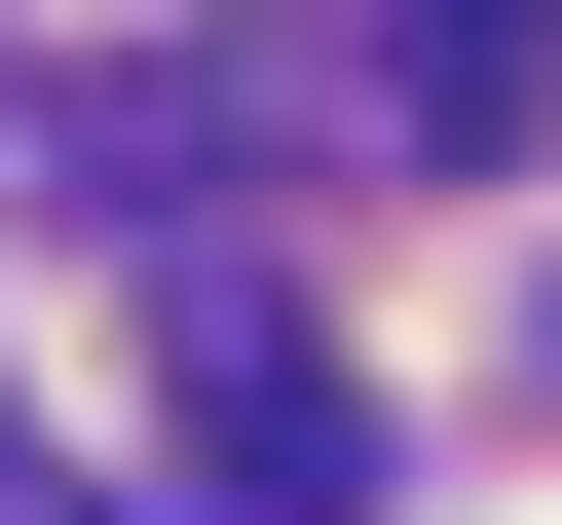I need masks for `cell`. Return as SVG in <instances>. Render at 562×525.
Instances as JSON below:
<instances>
[{"instance_id":"6da1fadb","label":"cell","mask_w":562,"mask_h":525,"mask_svg":"<svg viewBox=\"0 0 562 525\" xmlns=\"http://www.w3.org/2000/svg\"><path fill=\"white\" fill-rule=\"evenodd\" d=\"M188 525H375V376L262 262H188Z\"/></svg>"},{"instance_id":"7a4b0ae2","label":"cell","mask_w":562,"mask_h":525,"mask_svg":"<svg viewBox=\"0 0 562 525\" xmlns=\"http://www.w3.org/2000/svg\"><path fill=\"white\" fill-rule=\"evenodd\" d=\"M375 113H413V188L450 150H562V0H375Z\"/></svg>"},{"instance_id":"277c9868","label":"cell","mask_w":562,"mask_h":525,"mask_svg":"<svg viewBox=\"0 0 562 525\" xmlns=\"http://www.w3.org/2000/svg\"><path fill=\"white\" fill-rule=\"evenodd\" d=\"M525 376H562V338H525Z\"/></svg>"},{"instance_id":"3957f363","label":"cell","mask_w":562,"mask_h":525,"mask_svg":"<svg viewBox=\"0 0 562 525\" xmlns=\"http://www.w3.org/2000/svg\"><path fill=\"white\" fill-rule=\"evenodd\" d=\"M0 525H76V488H38V413H0Z\"/></svg>"}]
</instances>
